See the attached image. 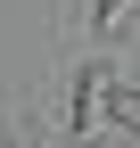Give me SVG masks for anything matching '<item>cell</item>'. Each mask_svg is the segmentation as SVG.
<instances>
[{
    "label": "cell",
    "instance_id": "obj_1",
    "mask_svg": "<svg viewBox=\"0 0 140 148\" xmlns=\"http://www.w3.org/2000/svg\"><path fill=\"white\" fill-rule=\"evenodd\" d=\"M107 123H124V132H140V82H124V74L107 82Z\"/></svg>",
    "mask_w": 140,
    "mask_h": 148
},
{
    "label": "cell",
    "instance_id": "obj_2",
    "mask_svg": "<svg viewBox=\"0 0 140 148\" xmlns=\"http://www.w3.org/2000/svg\"><path fill=\"white\" fill-rule=\"evenodd\" d=\"M124 25H132V0H91V33L99 41H115Z\"/></svg>",
    "mask_w": 140,
    "mask_h": 148
},
{
    "label": "cell",
    "instance_id": "obj_3",
    "mask_svg": "<svg viewBox=\"0 0 140 148\" xmlns=\"http://www.w3.org/2000/svg\"><path fill=\"white\" fill-rule=\"evenodd\" d=\"M0 148H25V140H16V123H8V115H0Z\"/></svg>",
    "mask_w": 140,
    "mask_h": 148
}]
</instances>
